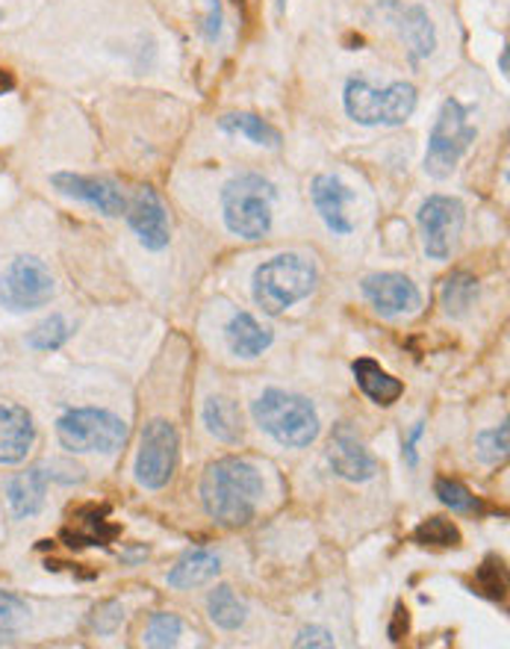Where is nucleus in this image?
<instances>
[{
    "label": "nucleus",
    "instance_id": "14",
    "mask_svg": "<svg viewBox=\"0 0 510 649\" xmlns=\"http://www.w3.org/2000/svg\"><path fill=\"white\" fill-rule=\"evenodd\" d=\"M328 464L346 481H369L375 478L378 460L360 440V434L349 423L333 425L331 440H328Z\"/></svg>",
    "mask_w": 510,
    "mask_h": 649
},
{
    "label": "nucleus",
    "instance_id": "9",
    "mask_svg": "<svg viewBox=\"0 0 510 649\" xmlns=\"http://www.w3.org/2000/svg\"><path fill=\"white\" fill-rule=\"evenodd\" d=\"M180 437L169 419H151L142 428V443L136 455V481L148 490H162L178 469Z\"/></svg>",
    "mask_w": 510,
    "mask_h": 649
},
{
    "label": "nucleus",
    "instance_id": "4",
    "mask_svg": "<svg viewBox=\"0 0 510 649\" xmlns=\"http://www.w3.org/2000/svg\"><path fill=\"white\" fill-rule=\"evenodd\" d=\"M254 423L261 425L263 432L272 434L280 446L287 449H305L319 437L322 423H319V411L314 402L287 390H266L254 405H251Z\"/></svg>",
    "mask_w": 510,
    "mask_h": 649
},
{
    "label": "nucleus",
    "instance_id": "12",
    "mask_svg": "<svg viewBox=\"0 0 510 649\" xmlns=\"http://www.w3.org/2000/svg\"><path fill=\"white\" fill-rule=\"evenodd\" d=\"M360 289H363L369 305L375 307L381 316H386V319L411 316L422 307L419 287L407 275H402V272H375V275H366Z\"/></svg>",
    "mask_w": 510,
    "mask_h": 649
},
{
    "label": "nucleus",
    "instance_id": "27",
    "mask_svg": "<svg viewBox=\"0 0 510 649\" xmlns=\"http://www.w3.org/2000/svg\"><path fill=\"white\" fill-rule=\"evenodd\" d=\"M68 337H72V324L65 322L60 313H54L30 331L28 345L36 349V352H56V349H63L68 343Z\"/></svg>",
    "mask_w": 510,
    "mask_h": 649
},
{
    "label": "nucleus",
    "instance_id": "19",
    "mask_svg": "<svg viewBox=\"0 0 510 649\" xmlns=\"http://www.w3.org/2000/svg\"><path fill=\"white\" fill-rule=\"evenodd\" d=\"M109 508H81L74 511L72 523L63 532V541L72 546V550H83V546H107L118 538V525H113L107 520Z\"/></svg>",
    "mask_w": 510,
    "mask_h": 649
},
{
    "label": "nucleus",
    "instance_id": "39",
    "mask_svg": "<svg viewBox=\"0 0 510 649\" xmlns=\"http://www.w3.org/2000/svg\"><path fill=\"white\" fill-rule=\"evenodd\" d=\"M12 89H15V77L0 68V95H10Z\"/></svg>",
    "mask_w": 510,
    "mask_h": 649
},
{
    "label": "nucleus",
    "instance_id": "3",
    "mask_svg": "<svg viewBox=\"0 0 510 649\" xmlns=\"http://www.w3.org/2000/svg\"><path fill=\"white\" fill-rule=\"evenodd\" d=\"M319 284V269L301 254H278L254 272V301L263 313L280 316L305 301Z\"/></svg>",
    "mask_w": 510,
    "mask_h": 649
},
{
    "label": "nucleus",
    "instance_id": "40",
    "mask_svg": "<svg viewBox=\"0 0 510 649\" xmlns=\"http://www.w3.org/2000/svg\"><path fill=\"white\" fill-rule=\"evenodd\" d=\"M499 72L501 74H508L510 72V47L508 45L501 47V54H499Z\"/></svg>",
    "mask_w": 510,
    "mask_h": 649
},
{
    "label": "nucleus",
    "instance_id": "2",
    "mask_svg": "<svg viewBox=\"0 0 510 649\" xmlns=\"http://www.w3.org/2000/svg\"><path fill=\"white\" fill-rule=\"evenodd\" d=\"M275 199L278 190L269 178L257 172H242L224 183L222 190V216L224 225L240 240H263L269 236L275 222Z\"/></svg>",
    "mask_w": 510,
    "mask_h": 649
},
{
    "label": "nucleus",
    "instance_id": "11",
    "mask_svg": "<svg viewBox=\"0 0 510 649\" xmlns=\"http://www.w3.org/2000/svg\"><path fill=\"white\" fill-rule=\"evenodd\" d=\"M125 219L136 240L148 248V252H162L171 243V225H169V210L151 187H139L134 192V199H127Z\"/></svg>",
    "mask_w": 510,
    "mask_h": 649
},
{
    "label": "nucleus",
    "instance_id": "16",
    "mask_svg": "<svg viewBox=\"0 0 510 649\" xmlns=\"http://www.w3.org/2000/svg\"><path fill=\"white\" fill-rule=\"evenodd\" d=\"M36 446V425L28 407L0 405V464L12 467L28 460Z\"/></svg>",
    "mask_w": 510,
    "mask_h": 649
},
{
    "label": "nucleus",
    "instance_id": "17",
    "mask_svg": "<svg viewBox=\"0 0 510 649\" xmlns=\"http://www.w3.org/2000/svg\"><path fill=\"white\" fill-rule=\"evenodd\" d=\"M54 472L47 467H30L7 481V502L15 520H30L45 508V493Z\"/></svg>",
    "mask_w": 510,
    "mask_h": 649
},
{
    "label": "nucleus",
    "instance_id": "29",
    "mask_svg": "<svg viewBox=\"0 0 510 649\" xmlns=\"http://www.w3.org/2000/svg\"><path fill=\"white\" fill-rule=\"evenodd\" d=\"M28 603L19 594L0 587V647H7V643L15 640V635H19L24 620H28Z\"/></svg>",
    "mask_w": 510,
    "mask_h": 649
},
{
    "label": "nucleus",
    "instance_id": "26",
    "mask_svg": "<svg viewBox=\"0 0 510 649\" xmlns=\"http://www.w3.org/2000/svg\"><path fill=\"white\" fill-rule=\"evenodd\" d=\"M443 307H446L448 316H464L472 301L478 298V280L472 275H466V272H455V275H448L446 284H443Z\"/></svg>",
    "mask_w": 510,
    "mask_h": 649
},
{
    "label": "nucleus",
    "instance_id": "22",
    "mask_svg": "<svg viewBox=\"0 0 510 649\" xmlns=\"http://www.w3.org/2000/svg\"><path fill=\"white\" fill-rule=\"evenodd\" d=\"M351 372H354V381H358V387L363 390V396L372 398L375 405L390 407L402 398V381L393 379V375H390L381 363L372 361V358H360V361L351 363Z\"/></svg>",
    "mask_w": 510,
    "mask_h": 649
},
{
    "label": "nucleus",
    "instance_id": "1",
    "mask_svg": "<svg viewBox=\"0 0 510 649\" xmlns=\"http://www.w3.org/2000/svg\"><path fill=\"white\" fill-rule=\"evenodd\" d=\"M263 499L261 469L242 458H219L204 469L201 502L219 525L240 529L257 514Z\"/></svg>",
    "mask_w": 510,
    "mask_h": 649
},
{
    "label": "nucleus",
    "instance_id": "32",
    "mask_svg": "<svg viewBox=\"0 0 510 649\" xmlns=\"http://www.w3.org/2000/svg\"><path fill=\"white\" fill-rule=\"evenodd\" d=\"M504 591H508V578H504V564H501L496 555H487L484 564L475 573V594L487 596L492 603L504 599Z\"/></svg>",
    "mask_w": 510,
    "mask_h": 649
},
{
    "label": "nucleus",
    "instance_id": "6",
    "mask_svg": "<svg viewBox=\"0 0 510 649\" xmlns=\"http://www.w3.org/2000/svg\"><path fill=\"white\" fill-rule=\"evenodd\" d=\"M469 116H472V109L464 107L457 98H448L439 107V116L434 118V127H431L428 151H425V172L434 181H446L478 139V127L469 121Z\"/></svg>",
    "mask_w": 510,
    "mask_h": 649
},
{
    "label": "nucleus",
    "instance_id": "42",
    "mask_svg": "<svg viewBox=\"0 0 510 649\" xmlns=\"http://www.w3.org/2000/svg\"><path fill=\"white\" fill-rule=\"evenodd\" d=\"M236 3H240V0H236Z\"/></svg>",
    "mask_w": 510,
    "mask_h": 649
},
{
    "label": "nucleus",
    "instance_id": "28",
    "mask_svg": "<svg viewBox=\"0 0 510 649\" xmlns=\"http://www.w3.org/2000/svg\"><path fill=\"white\" fill-rule=\"evenodd\" d=\"M434 493L455 514H475V511H481V499L475 497L472 490L464 481H457V478H437L434 481Z\"/></svg>",
    "mask_w": 510,
    "mask_h": 649
},
{
    "label": "nucleus",
    "instance_id": "15",
    "mask_svg": "<svg viewBox=\"0 0 510 649\" xmlns=\"http://www.w3.org/2000/svg\"><path fill=\"white\" fill-rule=\"evenodd\" d=\"M310 195H314L316 213L322 216L325 227L333 236H349L354 231V222L346 213V208L354 201V190H349L337 174H316L310 183Z\"/></svg>",
    "mask_w": 510,
    "mask_h": 649
},
{
    "label": "nucleus",
    "instance_id": "33",
    "mask_svg": "<svg viewBox=\"0 0 510 649\" xmlns=\"http://www.w3.org/2000/svg\"><path fill=\"white\" fill-rule=\"evenodd\" d=\"M475 449H478V458L484 464H499V460L508 458L510 451V425L508 419L499 425V428H490V432H481L475 437Z\"/></svg>",
    "mask_w": 510,
    "mask_h": 649
},
{
    "label": "nucleus",
    "instance_id": "24",
    "mask_svg": "<svg viewBox=\"0 0 510 649\" xmlns=\"http://www.w3.org/2000/svg\"><path fill=\"white\" fill-rule=\"evenodd\" d=\"M219 127L224 134L245 136L248 142L263 145V148H280L278 127H272L266 118L254 116V113H231V116L219 118Z\"/></svg>",
    "mask_w": 510,
    "mask_h": 649
},
{
    "label": "nucleus",
    "instance_id": "10",
    "mask_svg": "<svg viewBox=\"0 0 510 649\" xmlns=\"http://www.w3.org/2000/svg\"><path fill=\"white\" fill-rule=\"evenodd\" d=\"M416 222H419L425 254L437 263L448 260L451 252H455L457 236L464 234V201L451 199V195H428V199L419 204Z\"/></svg>",
    "mask_w": 510,
    "mask_h": 649
},
{
    "label": "nucleus",
    "instance_id": "18",
    "mask_svg": "<svg viewBox=\"0 0 510 649\" xmlns=\"http://www.w3.org/2000/svg\"><path fill=\"white\" fill-rule=\"evenodd\" d=\"M393 24L399 28V36L407 45V54H411L413 63H419V60L434 54V47H437V30H434V21H431L425 7H419V3H413V7H395Z\"/></svg>",
    "mask_w": 510,
    "mask_h": 649
},
{
    "label": "nucleus",
    "instance_id": "41",
    "mask_svg": "<svg viewBox=\"0 0 510 649\" xmlns=\"http://www.w3.org/2000/svg\"><path fill=\"white\" fill-rule=\"evenodd\" d=\"M121 558L130 561V564H134V561H139V558H148V546H139L136 552H127V555H121Z\"/></svg>",
    "mask_w": 510,
    "mask_h": 649
},
{
    "label": "nucleus",
    "instance_id": "25",
    "mask_svg": "<svg viewBox=\"0 0 510 649\" xmlns=\"http://www.w3.org/2000/svg\"><path fill=\"white\" fill-rule=\"evenodd\" d=\"M206 611H210V620L224 631L240 629L245 617H248V605L242 603L236 591L231 585H219L215 591H210L206 596Z\"/></svg>",
    "mask_w": 510,
    "mask_h": 649
},
{
    "label": "nucleus",
    "instance_id": "7",
    "mask_svg": "<svg viewBox=\"0 0 510 649\" xmlns=\"http://www.w3.org/2000/svg\"><path fill=\"white\" fill-rule=\"evenodd\" d=\"M56 437L68 451H116L127 440V423L100 407H74L60 416Z\"/></svg>",
    "mask_w": 510,
    "mask_h": 649
},
{
    "label": "nucleus",
    "instance_id": "35",
    "mask_svg": "<svg viewBox=\"0 0 510 649\" xmlns=\"http://www.w3.org/2000/svg\"><path fill=\"white\" fill-rule=\"evenodd\" d=\"M293 647L296 649H331L337 647V640H333V635L328 629H319V626H310V629H301L298 631V638L293 640Z\"/></svg>",
    "mask_w": 510,
    "mask_h": 649
},
{
    "label": "nucleus",
    "instance_id": "36",
    "mask_svg": "<svg viewBox=\"0 0 510 649\" xmlns=\"http://www.w3.org/2000/svg\"><path fill=\"white\" fill-rule=\"evenodd\" d=\"M206 3H210V15L204 21V36L215 42L222 36V7H219V0H206Z\"/></svg>",
    "mask_w": 510,
    "mask_h": 649
},
{
    "label": "nucleus",
    "instance_id": "13",
    "mask_svg": "<svg viewBox=\"0 0 510 649\" xmlns=\"http://www.w3.org/2000/svg\"><path fill=\"white\" fill-rule=\"evenodd\" d=\"M51 187L65 199H74L86 204V208L98 210L104 216L116 219L125 216L127 199L125 192L118 190V183L107 178H92V174H74V172H56L51 174Z\"/></svg>",
    "mask_w": 510,
    "mask_h": 649
},
{
    "label": "nucleus",
    "instance_id": "30",
    "mask_svg": "<svg viewBox=\"0 0 510 649\" xmlns=\"http://www.w3.org/2000/svg\"><path fill=\"white\" fill-rule=\"evenodd\" d=\"M413 541L419 546H439V550H448V546H460V532L457 525L446 517H428L425 523H419L413 529Z\"/></svg>",
    "mask_w": 510,
    "mask_h": 649
},
{
    "label": "nucleus",
    "instance_id": "38",
    "mask_svg": "<svg viewBox=\"0 0 510 649\" xmlns=\"http://www.w3.org/2000/svg\"><path fill=\"white\" fill-rule=\"evenodd\" d=\"M422 432H425V423H416V428H413L411 440L404 443V458H407V464L411 467H416V443H419Z\"/></svg>",
    "mask_w": 510,
    "mask_h": 649
},
{
    "label": "nucleus",
    "instance_id": "34",
    "mask_svg": "<svg viewBox=\"0 0 510 649\" xmlns=\"http://www.w3.org/2000/svg\"><path fill=\"white\" fill-rule=\"evenodd\" d=\"M121 620H125V608H121L118 599H107V603H100L92 608L89 623L98 635H113V631L121 626Z\"/></svg>",
    "mask_w": 510,
    "mask_h": 649
},
{
    "label": "nucleus",
    "instance_id": "8",
    "mask_svg": "<svg viewBox=\"0 0 510 649\" xmlns=\"http://www.w3.org/2000/svg\"><path fill=\"white\" fill-rule=\"evenodd\" d=\"M56 284L45 260L39 257H15L0 275V305L12 313H28L51 305Z\"/></svg>",
    "mask_w": 510,
    "mask_h": 649
},
{
    "label": "nucleus",
    "instance_id": "31",
    "mask_svg": "<svg viewBox=\"0 0 510 649\" xmlns=\"http://www.w3.org/2000/svg\"><path fill=\"white\" fill-rule=\"evenodd\" d=\"M180 635H183V620H180L178 614H153L151 620H148V629H145V647L169 649L178 643Z\"/></svg>",
    "mask_w": 510,
    "mask_h": 649
},
{
    "label": "nucleus",
    "instance_id": "37",
    "mask_svg": "<svg viewBox=\"0 0 510 649\" xmlns=\"http://www.w3.org/2000/svg\"><path fill=\"white\" fill-rule=\"evenodd\" d=\"M407 626H411V617H407V608L404 605H395V614H393V626H390V640H399L407 635Z\"/></svg>",
    "mask_w": 510,
    "mask_h": 649
},
{
    "label": "nucleus",
    "instance_id": "21",
    "mask_svg": "<svg viewBox=\"0 0 510 649\" xmlns=\"http://www.w3.org/2000/svg\"><path fill=\"white\" fill-rule=\"evenodd\" d=\"M222 573V558L210 550H189L180 555V561L169 570V585L174 591H192V587H201L206 582H213L215 576Z\"/></svg>",
    "mask_w": 510,
    "mask_h": 649
},
{
    "label": "nucleus",
    "instance_id": "20",
    "mask_svg": "<svg viewBox=\"0 0 510 649\" xmlns=\"http://www.w3.org/2000/svg\"><path fill=\"white\" fill-rule=\"evenodd\" d=\"M224 337H227V345L236 358H261L272 343H275V334L272 328H263L257 319L245 310L231 316V322L224 328Z\"/></svg>",
    "mask_w": 510,
    "mask_h": 649
},
{
    "label": "nucleus",
    "instance_id": "5",
    "mask_svg": "<svg viewBox=\"0 0 510 649\" xmlns=\"http://www.w3.org/2000/svg\"><path fill=\"white\" fill-rule=\"evenodd\" d=\"M419 92L413 83H390L386 89H375L363 77H351L342 89V107L363 127H402L416 113Z\"/></svg>",
    "mask_w": 510,
    "mask_h": 649
},
{
    "label": "nucleus",
    "instance_id": "23",
    "mask_svg": "<svg viewBox=\"0 0 510 649\" xmlns=\"http://www.w3.org/2000/svg\"><path fill=\"white\" fill-rule=\"evenodd\" d=\"M204 425L215 440L240 443L242 440V414L236 402L227 396H210L204 405Z\"/></svg>",
    "mask_w": 510,
    "mask_h": 649
}]
</instances>
